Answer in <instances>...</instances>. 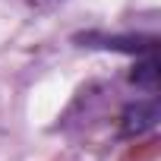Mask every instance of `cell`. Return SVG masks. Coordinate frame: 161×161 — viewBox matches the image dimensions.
<instances>
[{
    "label": "cell",
    "mask_w": 161,
    "mask_h": 161,
    "mask_svg": "<svg viewBox=\"0 0 161 161\" xmlns=\"http://www.w3.org/2000/svg\"><path fill=\"white\" fill-rule=\"evenodd\" d=\"M155 120H158V108H155V101H142V104H136L130 114H126V133H145V130H152L155 126Z\"/></svg>",
    "instance_id": "1"
}]
</instances>
